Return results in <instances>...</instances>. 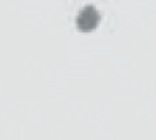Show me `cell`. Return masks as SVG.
Here are the masks:
<instances>
[{
	"label": "cell",
	"instance_id": "obj_1",
	"mask_svg": "<svg viewBox=\"0 0 156 140\" xmlns=\"http://www.w3.org/2000/svg\"><path fill=\"white\" fill-rule=\"evenodd\" d=\"M100 21H101V15H100V12H98L96 7L86 5V7L77 14V17H76V26H77V29L87 32V31L96 29L98 24H100Z\"/></svg>",
	"mask_w": 156,
	"mask_h": 140
}]
</instances>
